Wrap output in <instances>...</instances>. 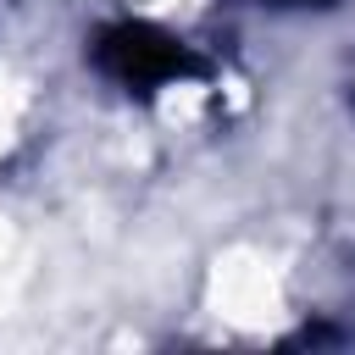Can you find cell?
I'll list each match as a JSON object with an SVG mask.
<instances>
[{"instance_id": "obj_2", "label": "cell", "mask_w": 355, "mask_h": 355, "mask_svg": "<svg viewBox=\"0 0 355 355\" xmlns=\"http://www.w3.org/2000/svg\"><path fill=\"white\" fill-rule=\"evenodd\" d=\"M277 6H311V0H277Z\"/></svg>"}, {"instance_id": "obj_1", "label": "cell", "mask_w": 355, "mask_h": 355, "mask_svg": "<svg viewBox=\"0 0 355 355\" xmlns=\"http://www.w3.org/2000/svg\"><path fill=\"white\" fill-rule=\"evenodd\" d=\"M94 61L122 89H161V83H172V78H183L194 67L189 50L172 33L150 28V22H116V28H105L100 44H94Z\"/></svg>"}]
</instances>
